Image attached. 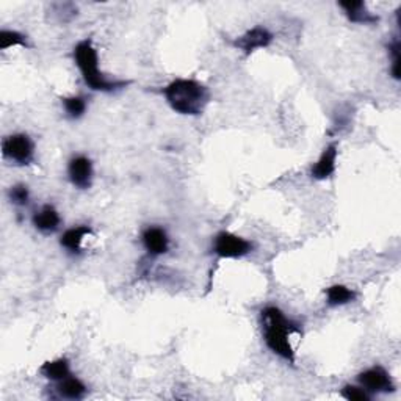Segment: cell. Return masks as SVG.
I'll list each match as a JSON object with an SVG mask.
<instances>
[{
    "label": "cell",
    "instance_id": "6da1fadb",
    "mask_svg": "<svg viewBox=\"0 0 401 401\" xmlns=\"http://www.w3.org/2000/svg\"><path fill=\"white\" fill-rule=\"evenodd\" d=\"M262 313V332H264L265 345L272 351L279 356L281 359L287 361L291 366L296 364V356L290 344L291 334H301V327L295 322L287 318L279 308L268 306Z\"/></svg>",
    "mask_w": 401,
    "mask_h": 401
},
{
    "label": "cell",
    "instance_id": "7a4b0ae2",
    "mask_svg": "<svg viewBox=\"0 0 401 401\" xmlns=\"http://www.w3.org/2000/svg\"><path fill=\"white\" fill-rule=\"evenodd\" d=\"M163 96L174 112L187 116H198L209 104L210 94L198 80L176 79L163 88Z\"/></svg>",
    "mask_w": 401,
    "mask_h": 401
},
{
    "label": "cell",
    "instance_id": "3957f363",
    "mask_svg": "<svg viewBox=\"0 0 401 401\" xmlns=\"http://www.w3.org/2000/svg\"><path fill=\"white\" fill-rule=\"evenodd\" d=\"M74 62L82 74L85 83L94 91L110 93L126 88L130 82L126 80H113L99 71L98 50L94 49L91 40H83L74 47Z\"/></svg>",
    "mask_w": 401,
    "mask_h": 401
},
{
    "label": "cell",
    "instance_id": "277c9868",
    "mask_svg": "<svg viewBox=\"0 0 401 401\" xmlns=\"http://www.w3.org/2000/svg\"><path fill=\"white\" fill-rule=\"evenodd\" d=\"M252 251V243L232 232H218L214 240V252L221 259H240Z\"/></svg>",
    "mask_w": 401,
    "mask_h": 401
},
{
    "label": "cell",
    "instance_id": "5b68a950",
    "mask_svg": "<svg viewBox=\"0 0 401 401\" xmlns=\"http://www.w3.org/2000/svg\"><path fill=\"white\" fill-rule=\"evenodd\" d=\"M2 152L11 162H16L19 165H28L32 163L33 160L35 148L30 136L25 134H14L4 140Z\"/></svg>",
    "mask_w": 401,
    "mask_h": 401
},
{
    "label": "cell",
    "instance_id": "8992f818",
    "mask_svg": "<svg viewBox=\"0 0 401 401\" xmlns=\"http://www.w3.org/2000/svg\"><path fill=\"white\" fill-rule=\"evenodd\" d=\"M357 383L368 393H390L395 390L390 373L381 366H375L364 370L357 375Z\"/></svg>",
    "mask_w": 401,
    "mask_h": 401
},
{
    "label": "cell",
    "instance_id": "52a82bcc",
    "mask_svg": "<svg viewBox=\"0 0 401 401\" xmlns=\"http://www.w3.org/2000/svg\"><path fill=\"white\" fill-rule=\"evenodd\" d=\"M272 41H273L272 32H269L265 27L256 25V27H252L251 30H248L243 36L237 38L234 42H232V45H234L238 50H242V52L248 57L252 52H256L257 49L268 47L269 45H272Z\"/></svg>",
    "mask_w": 401,
    "mask_h": 401
},
{
    "label": "cell",
    "instance_id": "ba28073f",
    "mask_svg": "<svg viewBox=\"0 0 401 401\" xmlns=\"http://www.w3.org/2000/svg\"><path fill=\"white\" fill-rule=\"evenodd\" d=\"M68 176L71 184L80 188L88 190L93 184V163L88 157L77 156L72 157L68 165Z\"/></svg>",
    "mask_w": 401,
    "mask_h": 401
},
{
    "label": "cell",
    "instance_id": "9c48e42d",
    "mask_svg": "<svg viewBox=\"0 0 401 401\" xmlns=\"http://www.w3.org/2000/svg\"><path fill=\"white\" fill-rule=\"evenodd\" d=\"M337 144H330L322 152V156L313 163L310 170V176L315 180H326L335 173V163H337Z\"/></svg>",
    "mask_w": 401,
    "mask_h": 401
},
{
    "label": "cell",
    "instance_id": "30bf717a",
    "mask_svg": "<svg viewBox=\"0 0 401 401\" xmlns=\"http://www.w3.org/2000/svg\"><path fill=\"white\" fill-rule=\"evenodd\" d=\"M339 6L345 11L347 18L353 24H376L379 21L378 16L368 11L366 2L362 0H344V2H339Z\"/></svg>",
    "mask_w": 401,
    "mask_h": 401
},
{
    "label": "cell",
    "instance_id": "8fae6325",
    "mask_svg": "<svg viewBox=\"0 0 401 401\" xmlns=\"http://www.w3.org/2000/svg\"><path fill=\"white\" fill-rule=\"evenodd\" d=\"M141 242L151 256H162L170 250V238L162 228H148L141 236Z\"/></svg>",
    "mask_w": 401,
    "mask_h": 401
},
{
    "label": "cell",
    "instance_id": "7c38bea8",
    "mask_svg": "<svg viewBox=\"0 0 401 401\" xmlns=\"http://www.w3.org/2000/svg\"><path fill=\"white\" fill-rule=\"evenodd\" d=\"M33 226L42 234H52L58 229V226H60V215H58L57 209L54 206H47L41 207V210H38L32 218Z\"/></svg>",
    "mask_w": 401,
    "mask_h": 401
},
{
    "label": "cell",
    "instance_id": "4fadbf2b",
    "mask_svg": "<svg viewBox=\"0 0 401 401\" xmlns=\"http://www.w3.org/2000/svg\"><path fill=\"white\" fill-rule=\"evenodd\" d=\"M91 234L90 226H77V228L68 229L60 238V245L72 254L82 252L83 240Z\"/></svg>",
    "mask_w": 401,
    "mask_h": 401
},
{
    "label": "cell",
    "instance_id": "5bb4252c",
    "mask_svg": "<svg viewBox=\"0 0 401 401\" xmlns=\"http://www.w3.org/2000/svg\"><path fill=\"white\" fill-rule=\"evenodd\" d=\"M57 392H58V395L66 400H82L85 398L88 389H86V385L80 381L79 378L69 375L68 378L58 381Z\"/></svg>",
    "mask_w": 401,
    "mask_h": 401
},
{
    "label": "cell",
    "instance_id": "9a60e30c",
    "mask_svg": "<svg viewBox=\"0 0 401 401\" xmlns=\"http://www.w3.org/2000/svg\"><path fill=\"white\" fill-rule=\"evenodd\" d=\"M40 373L50 379V381H62V379L68 378L71 375V367H69V361L64 359V357H60V359H54V361H47L41 366Z\"/></svg>",
    "mask_w": 401,
    "mask_h": 401
},
{
    "label": "cell",
    "instance_id": "2e32d148",
    "mask_svg": "<svg viewBox=\"0 0 401 401\" xmlns=\"http://www.w3.org/2000/svg\"><path fill=\"white\" fill-rule=\"evenodd\" d=\"M325 295L326 303L332 306V308H335V306H345L356 300V291L348 289L347 286H342V284H335V286L327 287L325 290Z\"/></svg>",
    "mask_w": 401,
    "mask_h": 401
},
{
    "label": "cell",
    "instance_id": "e0dca14e",
    "mask_svg": "<svg viewBox=\"0 0 401 401\" xmlns=\"http://www.w3.org/2000/svg\"><path fill=\"white\" fill-rule=\"evenodd\" d=\"M63 107L66 110L68 116L71 120H79L82 118L86 112V100L82 96H69L63 98Z\"/></svg>",
    "mask_w": 401,
    "mask_h": 401
},
{
    "label": "cell",
    "instance_id": "ac0fdd59",
    "mask_svg": "<svg viewBox=\"0 0 401 401\" xmlns=\"http://www.w3.org/2000/svg\"><path fill=\"white\" fill-rule=\"evenodd\" d=\"M16 46H21V47L28 46L27 38L23 33H19L16 30H2V32H0V49L6 50L10 47H16Z\"/></svg>",
    "mask_w": 401,
    "mask_h": 401
},
{
    "label": "cell",
    "instance_id": "d6986e66",
    "mask_svg": "<svg viewBox=\"0 0 401 401\" xmlns=\"http://www.w3.org/2000/svg\"><path fill=\"white\" fill-rule=\"evenodd\" d=\"M340 395L348 401H370V393L362 388V385H351L347 384L344 389L340 390Z\"/></svg>",
    "mask_w": 401,
    "mask_h": 401
},
{
    "label": "cell",
    "instance_id": "ffe728a7",
    "mask_svg": "<svg viewBox=\"0 0 401 401\" xmlns=\"http://www.w3.org/2000/svg\"><path fill=\"white\" fill-rule=\"evenodd\" d=\"M28 198H30V193L24 184H18L10 188V199L16 206H27Z\"/></svg>",
    "mask_w": 401,
    "mask_h": 401
},
{
    "label": "cell",
    "instance_id": "44dd1931",
    "mask_svg": "<svg viewBox=\"0 0 401 401\" xmlns=\"http://www.w3.org/2000/svg\"><path fill=\"white\" fill-rule=\"evenodd\" d=\"M390 54H392V76L395 80H400V41H395L390 46Z\"/></svg>",
    "mask_w": 401,
    "mask_h": 401
}]
</instances>
